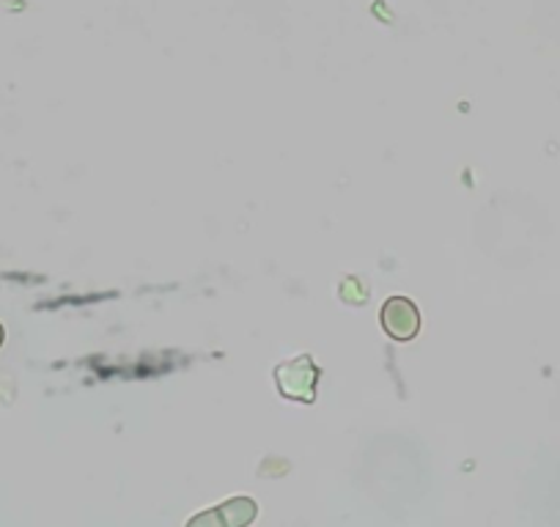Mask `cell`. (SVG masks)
<instances>
[{
  "label": "cell",
  "instance_id": "6da1fadb",
  "mask_svg": "<svg viewBox=\"0 0 560 527\" xmlns=\"http://www.w3.org/2000/svg\"><path fill=\"white\" fill-rule=\"evenodd\" d=\"M275 382L278 390L292 401H311L316 399V382H319V368L311 360V354H300V358L289 360V363L275 368Z\"/></svg>",
  "mask_w": 560,
  "mask_h": 527
},
{
  "label": "cell",
  "instance_id": "7a4b0ae2",
  "mask_svg": "<svg viewBox=\"0 0 560 527\" xmlns=\"http://www.w3.org/2000/svg\"><path fill=\"white\" fill-rule=\"evenodd\" d=\"M382 330L393 338V341H412L420 330V314L418 305L407 297H390L382 305Z\"/></svg>",
  "mask_w": 560,
  "mask_h": 527
},
{
  "label": "cell",
  "instance_id": "3957f363",
  "mask_svg": "<svg viewBox=\"0 0 560 527\" xmlns=\"http://www.w3.org/2000/svg\"><path fill=\"white\" fill-rule=\"evenodd\" d=\"M218 511H220V516H223L225 527H245L256 519L258 505L253 503L250 497H236V500H229V503L220 505Z\"/></svg>",
  "mask_w": 560,
  "mask_h": 527
},
{
  "label": "cell",
  "instance_id": "277c9868",
  "mask_svg": "<svg viewBox=\"0 0 560 527\" xmlns=\"http://www.w3.org/2000/svg\"><path fill=\"white\" fill-rule=\"evenodd\" d=\"M3 336H7V332H3V325H0V343H3Z\"/></svg>",
  "mask_w": 560,
  "mask_h": 527
}]
</instances>
